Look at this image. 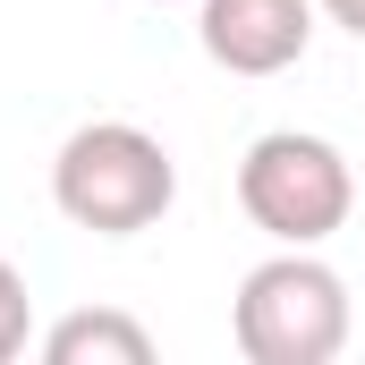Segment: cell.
<instances>
[{"label": "cell", "mask_w": 365, "mask_h": 365, "mask_svg": "<svg viewBox=\"0 0 365 365\" xmlns=\"http://www.w3.org/2000/svg\"><path fill=\"white\" fill-rule=\"evenodd\" d=\"M51 204L86 238H136L179 204V162L136 119H86L51 153Z\"/></svg>", "instance_id": "cell-1"}, {"label": "cell", "mask_w": 365, "mask_h": 365, "mask_svg": "<svg viewBox=\"0 0 365 365\" xmlns=\"http://www.w3.org/2000/svg\"><path fill=\"white\" fill-rule=\"evenodd\" d=\"M230 331L247 365H331L349 349V280L314 247H280L238 280Z\"/></svg>", "instance_id": "cell-2"}, {"label": "cell", "mask_w": 365, "mask_h": 365, "mask_svg": "<svg viewBox=\"0 0 365 365\" xmlns=\"http://www.w3.org/2000/svg\"><path fill=\"white\" fill-rule=\"evenodd\" d=\"M238 204L272 247H323L331 230H349L357 212V170L331 136L314 128H272L247 145L238 162Z\"/></svg>", "instance_id": "cell-3"}, {"label": "cell", "mask_w": 365, "mask_h": 365, "mask_svg": "<svg viewBox=\"0 0 365 365\" xmlns=\"http://www.w3.org/2000/svg\"><path fill=\"white\" fill-rule=\"evenodd\" d=\"M314 0H195V43L230 77H280L314 43Z\"/></svg>", "instance_id": "cell-4"}, {"label": "cell", "mask_w": 365, "mask_h": 365, "mask_svg": "<svg viewBox=\"0 0 365 365\" xmlns=\"http://www.w3.org/2000/svg\"><path fill=\"white\" fill-rule=\"evenodd\" d=\"M43 365H153V331L119 306H77L43 331Z\"/></svg>", "instance_id": "cell-5"}, {"label": "cell", "mask_w": 365, "mask_h": 365, "mask_svg": "<svg viewBox=\"0 0 365 365\" xmlns=\"http://www.w3.org/2000/svg\"><path fill=\"white\" fill-rule=\"evenodd\" d=\"M26 331H34V297H26V272L0 255V365L26 349Z\"/></svg>", "instance_id": "cell-6"}, {"label": "cell", "mask_w": 365, "mask_h": 365, "mask_svg": "<svg viewBox=\"0 0 365 365\" xmlns=\"http://www.w3.org/2000/svg\"><path fill=\"white\" fill-rule=\"evenodd\" d=\"M314 9H323L340 34H357V43H365V0H314Z\"/></svg>", "instance_id": "cell-7"}]
</instances>
